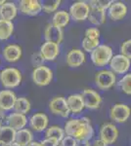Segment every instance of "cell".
<instances>
[{
    "instance_id": "obj_29",
    "label": "cell",
    "mask_w": 131,
    "mask_h": 146,
    "mask_svg": "<svg viewBox=\"0 0 131 146\" xmlns=\"http://www.w3.org/2000/svg\"><path fill=\"white\" fill-rule=\"evenodd\" d=\"M45 135H46V138H52V139H55L60 143V141L65 136V133H64V129L60 127L52 126L49 129H47Z\"/></svg>"
},
{
    "instance_id": "obj_40",
    "label": "cell",
    "mask_w": 131,
    "mask_h": 146,
    "mask_svg": "<svg viewBox=\"0 0 131 146\" xmlns=\"http://www.w3.org/2000/svg\"><path fill=\"white\" fill-rule=\"evenodd\" d=\"M93 146H108L103 140L101 139H96L93 142Z\"/></svg>"
},
{
    "instance_id": "obj_35",
    "label": "cell",
    "mask_w": 131,
    "mask_h": 146,
    "mask_svg": "<svg viewBox=\"0 0 131 146\" xmlns=\"http://www.w3.org/2000/svg\"><path fill=\"white\" fill-rule=\"evenodd\" d=\"M100 36V31L98 28H95V27H91V28H88V29L85 31V37L90 39H99Z\"/></svg>"
},
{
    "instance_id": "obj_33",
    "label": "cell",
    "mask_w": 131,
    "mask_h": 146,
    "mask_svg": "<svg viewBox=\"0 0 131 146\" xmlns=\"http://www.w3.org/2000/svg\"><path fill=\"white\" fill-rule=\"evenodd\" d=\"M100 45L99 39H90L87 37H84L82 40V48L86 52H92L95 48H97Z\"/></svg>"
},
{
    "instance_id": "obj_37",
    "label": "cell",
    "mask_w": 131,
    "mask_h": 146,
    "mask_svg": "<svg viewBox=\"0 0 131 146\" xmlns=\"http://www.w3.org/2000/svg\"><path fill=\"white\" fill-rule=\"evenodd\" d=\"M77 144V140L71 136H64L63 139L60 141V145L59 146H75Z\"/></svg>"
},
{
    "instance_id": "obj_7",
    "label": "cell",
    "mask_w": 131,
    "mask_h": 146,
    "mask_svg": "<svg viewBox=\"0 0 131 146\" xmlns=\"http://www.w3.org/2000/svg\"><path fill=\"white\" fill-rule=\"evenodd\" d=\"M110 66H111L112 72L118 73V74H124L129 70L130 60L122 55L114 56L110 60Z\"/></svg>"
},
{
    "instance_id": "obj_21",
    "label": "cell",
    "mask_w": 131,
    "mask_h": 146,
    "mask_svg": "<svg viewBox=\"0 0 131 146\" xmlns=\"http://www.w3.org/2000/svg\"><path fill=\"white\" fill-rule=\"evenodd\" d=\"M16 131L8 126L0 127V146H9L15 142Z\"/></svg>"
},
{
    "instance_id": "obj_45",
    "label": "cell",
    "mask_w": 131,
    "mask_h": 146,
    "mask_svg": "<svg viewBox=\"0 0 131 146\" xmlns=\"http://www.w3.org/2000/svg\"><path fill=\"white\" fill-rule=\"evenodd\" d=\"M0 127H1V125H0Z\"/></svg>"
},
{
    "instance_id": "obj_26",
    "label": "cell",
    "mask_w": 131,
    "mask_h": 146,
    "mask_svg": "<svg viewBox=\"0 0 131 146\" xmlns=\"http://www.w3.org/2000/svg\"><path fill=\"white\" fill-rule=\"evenodd\" d=\"M70 22V15H69L68 12L62 10V11H58L54 14L53 16V25H56L58 27H66L67 25Z\"/></svg>"
},
{
    "instance_id": "obj_22",
    "label": "cell",
    "mask_w": 131,
    "mask_h": 146,
    "mask_svg": "<svg viewBox=\"0 0 131 146\" xmlns=\"http://www.w3.org/2000/svg\"><path fill=\"white\" fill-rule=\"evenodd\" d=\"M4 58L9 62H15L19 60L22 56V49L20 46L12 44L5 47L3 50Z\"/></svg>"
},
{
    "instance_id": "obj_41",
    "label": "cell",
    "mask_w": 131,
    "mask_h": 146,
    "mask_svg": "<svg viewBox=\"0 0 131 146\" xmlns=\"http://www.w3.org/2000/svg\"><path fill=\"white\" fill-rule=\"evenodd\" d=\"M5 119H6L5 114L3 113V111H1V110H0V125H1V123H2V122H3Z\"/></svg>"
},
{
    "instance_id": "obj_12",
    "label": "cell",
    "mask_w": 131,
    "mask_h": 146,
    "mask_svg": "<svg viewBox=\"0 0 131 146\" xmlns=\"http://www.w3.org/2000/svg\"><path fill=\"white\" fill-rule=\"evenodd\" d=\"M44 35L46 42H52L55 44H60L63 41L64 33L62 28L56 27L53 23H48L44 30Z\"/></svg>"
},
{
    "instance_id": "obj_11",
    "label": "cell",
    "mask_w": 131,
    "mask_h": 146,
    "mask_svg": "<svg viewBox=\"0 0 131 146\" xmlns=\"http://www.w3.org/2000/svg\"><path fill=\"white\" fill-rule=\"evenodd\" d=\"M110 116L116 123H124L130 116V108L122 103H116L112 107Z\"/></svg>"
},
{
    "instance_id": "obj_25",
    "label": "cell",
    "mask_w": 131,
    "mask_h": 146,
    "mask_svg": "<svg viewBox=\"0 0 131 146\" xmlns=\"http://www.w3.org/2000/svg\"><path fill=\"white\" fill-rule=\"evenodd\" d=\"M88 21L94 25H101L106 22V11L91 9L88 15Z\"/></svg>"
},
{
    "instance_id": "obj_8",
    "label": "cell",
    "mask_w": 131,
    "mask_h": 146,
    "mask_svg": "<svg viewBox=\"0 0 131 146\" xmlns=\"http://www.w3.org/2000/svg\"><path fill=\"white\" fill-rule=\"evenodd\" d=\"M49 109L53 114L58 115L61 117H68L70 115V109L67 104V100L65 98H62V96H57L54 98L53 100L50 101L49 103Z\"/></svg>"
},
{
    "instance_id": "obj_46",
    "label": "cell",
    "mask_w": 131,
    "mask_h": 146,
    "mask_svg": "<svg viewBox=\"0 0 131 146\" xmlns=\"http://www.w3.org/2000/svg\"><path fill=\"white\" fill-rule=\"evenodd\" d=\"M58 146H59V145H58Z\"/></svg>"
},
{
    "instance_id": "obj_9",
    "label": "cell",
    "mask_w": 131,
    "mask_h": 146,
    "mask_svg": "<svg viewBox=\"0 0 131 146\" xmlns=\"http://www.w3.org/2000/svg\"><path fill=\"white\" fill-rule=\"evenodd\" d=\"M118 136V131L114 124L106 123L100 129V139L103 140L107 145L116 142Z\"/></svg>"
},
{
    "instance_id": "obj_36",
    "label": "cell",
    "mask_w": 131,
    "mask_h": 146,
    "mask_svg": "<svg viewBox=\"0 0 131 146\" xmlns=\"http://www.w3.org/2000/svg\"><path fill=\"white\" fill-rule=\"evenodd\" d=\"M32 62L34 66H42L44 62V60L42 58V56L40 55V53H34L32 56Z\"/></svg>"
},
{
    "instance_id": "obj_15",
    "label": "cell",
    "mask_w": 131,
    "mask_h": 146,
    "mask_svg": "<svg viewBox=\"0 0 131 146\" xmlns=\"http://www.w3.org/2000/svg\"><path fill=\"white\" fill-rule=\"evenodd\" d=\"M17 96L15 93L9 90H3L0 92V110L8 111L14 107Z\"/></svg>"
},
{
    "instance_id": "obj_32",
    "label": "cell",
    "mask_w": 131,
    "mask_h": 146,
    "mask_svg": "<svg viewBox=\"0 0 131 146\" xmlns=\"http://www.w3.org/2000/svg\"><path fill=\"white\" fill-rule=\"evenodd\" d=\"M118 86L121 89L123 93L126 95H130L131 94V74H126L122 77L120 82H118Z\"/></svg>"
},
{
    "instance_id": "obj_28",
    "label": "cell",
    "mask_w": 131,
    "mask_h": 146,
    "mask_svg": "<svg viewBox=\"0 0 131 146\" xmlns=\"http://www.w3.org/2000/svg\"><path fill=\"white\" fill-rule=\"evenodd\" d=\"M13 109L15 110L16 113L25 115L30 110V102L26 98H19L15 101Z\"/></svg>"
},
{
    "instance_id": "obj_23",
    "label": "cell",
    "mask_w": 131,
    "mask_h": 146,
    "mask_svg": "<svg viewBox=\"0 0 131 146\" xmlns=\"http://www.w3.org/2000/svg\"><path fill=\"white\" fill-rule=\"evenodd\" d=\"M67 104L69 106L70 112H73V114H78L84 109V104L80 95H71L67 98Z\"/></svg>"
},
{
    "instance_id": "obj_18",
    "label": "cell",
    "mask_w": 131,
    "mask_h": 146,
    "mask_svg": "<svg viewBox=\"0 0 131 146\" xmlns=\"http://www.w3.org/2000/svg\"><path fill=\"white\" fill-rule=\"evenodd\" d=\"M127 13V7L122 2H113L109 7V16L112 20L120 21L125 17Z\"/></svg>"
},
{
    "instance_id": "obj_17",
    "label": "cell",
    "mask_w": 131,
    "mask_h": 146,
    "mask_svg": "<svg viewBox=\"0 0 131 146\" xmlns=\"http://www.w3.org/2000/svg\"><path fill=\"white\" fill-rule=\"evenodd\" d=\"M85 62V55L80 49H73L67 55V63L71 67H78Z\"/></svg>"
},
{
    "instance_id": "obj_24",
    "label": "cell",
    "mask_w": 131,
    "mask_h": 146,
    "mask_svg": "<svg viewBox=\"0 0 131 146\" xmlns=\"http://www.w3.org/2000/svg\"><path fill=\"white\" fill-rule=\"evenodd\" d=\"M32 133L30 129H23L16 131L15 135V142L20 146H27L32 141Z\"/></svg>"
},
{
    "instance_id": "obj_30",
    "label": "cell",
    "mask_w": 131,
    "mask_h": 146,
    "mask_svg": "<svg viewBox=\"0 0 131 146\" xmlns=\"http://www.w3.org/2000/svg\"><path fill=\"white\" fill-rule=\"evenodd\" d=\"M41 8L46 12V13H52V12L57 11L59 6L61 5L60 0H45V1L40 2Z\"/></svg>"
},
{
    "instance_id": "obj_20",
    "label": "cell",
    "mask_w": 131,
    "mask_h": 146,
    "mask_svg": "<svg viewBox=\"0 0 131 146\" xmlns=\"http://www.w3.org/2000/svg\"><path fill=\"white\" fill-rule=\"evenodd\" d=\"M18 10L13 2H5L3 5L0 6V20L12 22L17 16Z\"/></svg>"
},
{
    "instance_id": "obj_31",
    "label": "cell",
    "mask_w": 131,
    "mask_h": 146,
    "mask_svg": "<svg viewBox=\"0 0 131 146\" xmlns=\"http://www.w3.org/2000/svg\"><path fill=\"white\" fill-rule=\"evenodd\" d=\"M112 3H113V1H111V0H92L89 2L88 6L91 9H99V10L106 11V9H109Z\"/></svg>"
},
{
    "instance_id": "obj_34",
    "label": "cell",
    "mask_w": 131,
    "mask_h": 146,
    "mask_svg": "<svg viewBox=\"0 0 131 146\" xmlns=\"http://www.w3.org/2000/svg\"><path fill=\"white\" fill-rule=\"evenodd\" d=\"M120 55L126 56L130 60L131 58V40H126L122 43V45L120 47Z\"/></svg>"
},
{
    "instance_id": "obj_39",
    "label": "cell",
    "mask_w": 131,
    "mask_h": 146,
    "mask_svg": "<svg viewBox=\"0 0 131 146\" xmlns=\"http://www.w3.org/2000/svg\"><path fill=\"white\" fill-rule=\"evenodd\" d=\"M75 146H91L89 140H77Z\"/></svg>"
},
{
    "instance_id": "obj_10",
    "label": "cell",
    "mask_w": 131,
    "mask_h": 146,
    "mask_svg": "<svg viewBox=\"0 0 131 146\" xmlns=\"http://www.w3.org/2000/svg\"><path fill=\"white\" fill-rule=\"evenodd\" d=\"M80 96L82 98L84 107L89 109H97L102 102V98L99 94L91 89H85Z\"/></svg>"
},
{
    "instance_id": "obj_6",
    "label": "cell",
    "mask_w": 131,
    "mask_h": 146,
    "mask_svg": "<svg viewBox=\"0 0 131 146\" xmlns=\"http://www.w3.org/2000/svg\"><path fill=\"white\" fill-rule=\"evenodd\" d=\"M90 8L88 4L84 1H78L73 3L70 8L71 17L77 22H81V21L86 20L89 15Z\"/></svg>"
},
{
    "instance_id": "obj_14",
    "label": "cell",
    "mask_w": 131,
    "mask_h": 146,
    "mask_svg": "<svg viewBox=\"0 0 131 146\" xmlns=\"http://www.w3.org/2000/svg\"><path fill=\"white\" fill-rule=\"evenodd\" d=\"M60 53V47L58 44L52 42H45L40 48V55L44 60H54Z\"/></svg>"
},
{
    "instance_id": "obj_2",
    "label": "cell",
    "mask_w": 131,
    "mask_h": 146,
    "mask_svg": "<svg viewBox=\"0 0 131 146\" xmlns=\"http://www.w3.org/2000/svg\"><path fill=\"white\" fill-rule=\"evenodd\" d=\"M0 81L4 88H16L22 82V74L17 68H5L0 72Z\"/></svg>"
},
{
    "instance_id": "obj_38",
    "label": "cell",
    "mask_w": 131,
    "mask_h": 146,
    "mask_svg": "<svg viewBox=\"0 0 131 146\" xmlns=\"http://www.w3.org/2000/svg\"><path fill=\"white\" fill-rule=\"evenodd\" d=\"M40 145L41 146H58L59 142L55 139H52V138H46V139L42 140L41 142H40Z\"/></svg>"
},
{
    "instance_id": "obj_19",
    "label": "cell",
    "mask_w": 131,
    "mask_h": 146,
    "mask_svg": "<svg viewBox=\"0 0 131 146\" xmlns=\"http://www.w3.org/2000/svg\"><path fill=\"white\" fill-rule=\"evenodd\" d=\"M48 117L43 113H36L30 119V125L35 131H43L48 126Z\"/></svg>"
},
{
    "instance_id": "obj_4",
    "label": "cell",
    "mask_w": 131,
    "mask_h": 146,
    "mask_svg": "<svg viewBox=\"0 0 131 146\" xmlns=\"http://www.w3.org/2000/svg\"><path fill=\"white\" fill-rule=\"evenodd\" d=\"M116 78L114 72L111 70H101V71L96 73L95 76V82H96L97 87L100 90H108L112 88L116 84Z\"/></svg>"
},
{
    "instance_id": "obj_3",
    "label": "cell",
    "mask_w": 131,
    "mask_h": 146,
    "mask_svg": "<svg viewBox=\"0 0 131 146\" xmlns=\"http://www.w3.org/2000/svg\"><path fill=\"white\" fill-rule=\"evenodd\" d=\"M113 58V50L107 45H99L91 52V60L97 66H105Z\"/></svg>"
},
{
    "instance_id": "obj_43",
    "label": "cell",
    "mask_w": 131,
    "mask_h": 146,
    "mask_svg": "<svg viewBox=\"0 0 131 146\" xmlns=\"http://www.w3.org/2000/svg\"><path fill=\"white\" fill-rule=\"evenodd\" d=\"M9 146H20V145H19V144H17L16 142H13V143H12V144H10Z\"/></svg>"
},
{
    "instance_id": "obj_5",
    "label": "cell",
    "mask_w": 131,
    "mask_h": 146,
    "mask_svg": "<svg viewBox=\"0 0 131 146\" xmlns=\"http://www.w3.org/2000/svg\"><path fill=\"white\" fill-rule=\"evenodd\" d=\"M53 79V72L47 66H39L34 68L32 72V80L36 85L38 86H47L51 83Z\"/></svg>"
},
{
    "instance_id": "obj_1",
    "label": "cell",
    "mask_w": 131,
    "mask_h": 146,
    "mask_svg": "<svg viewBox=\"0 0 131 146\" xmlns=\"http://www.w3.org/2000/svg\"><path fill=\"white\" fill-rule=\"evenodd\" d=\"M64 133L75 140H89L93 136L94 131L90 120L83 117L80 119H71L65 125Z\"/></svg>"
},
{
    "instance_id": "obj_27",
    "label": "cell",
    "mask_w": 131,
    "mask_h": 146,
    "mask_svg": "<svg viewBox=\"0 0 131 146\" xmlns=\"http://www.w3.org/2000/svg\"><path fill=\"white\" fill-rule=\"evenodd\" d=\"M14 31V25L12 22L0 20V40L10 38Z\"/></svg>"
},
{
    "instance_id": "obj_42",
    "label": "cell",
    "mask_w": 131,
    "mask_h": 146,
    "mask_svg": "<svg viewBox=\"0 0 131 146\" xmlns=\"http://www.w3.org/2000/svg\"><path fill=\"white\" fill-rule=\"evenodd\" d=\"M27 146H41L40 145V142H37V141H32L30 144H28Z\"/></svg>"
},
{
    "instance_id": "obj_13",
    "label": "cell",
    "mask_w": 131,
    "mask_h": 146,
    "mask_svg": "<svg viewBox=\"0 0 131 146\" xmlns=\"http://www.w3.org/2000/svg\"><path fill=\"white\" fill-rule=\"evenodd\" d=\"M19 8L23 14L28 16H36L42 10L41 4L37 0H22Z\"/></svg>"
},
{
    "instance_id": "obj_16",
    "label": "cell",
    "mask_w": 131,
    "mask_h": 146,
    "mask_svg": "<svg viewBox=\"0 0 131 146\" xmlns=\"http://www.w3.org/2000/svg\"><path fill=\"white\" fill-rule=\"evenodd\" d=\"M6 122L8 124V127L14 129L15 131H20L26 127L28 123V119L26 115L20 114V113H12L8 115L6 118Z\"/></svg>"
},
{
    "instance_id": "obj_44",
    "label": "cell",
    "mask_w": 131,
    "mask_h": 146,
    "mask_svg": "<svg viewBox=\"0 0 131 146\" xmlns=\"http://www.w3.org/2000/svg\"><path fill=\"white\" fill-rule=\"evenodd\" d=\"M4 3H5V1H4V0H1V1H0V6L3 5Z\"/></svg>"
}]
</instances>
